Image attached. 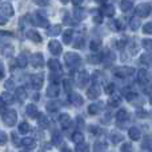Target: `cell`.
I'll return each mask as SVG.
<instances>
[{
    "mask_svg": "<svg viewBox=\"0 0 152 152\" xmlns=\"http://www.w3.org/2000/svg\"><path fill=\"white\" fill-rule=\"evenodd\" d=\"M1 119H3V123L8 127H13L18 121V113L16 111L13 110H4L3 111V115H1Z\"/></svg>",
    "mask_w": 152,
    "mask_h": 152,
    "instance_id": "cell-1",
    "label": "cell"
},
{
    "mask_svg": "<svg viewBox=\"0 0 152 152\" xmlns=\"http://www.w3.org/2000/svg\"><path fill=\"white\" fill-rule=\"evenodd\" d=\"M64 60H66V64L71 69L77 68L81 63V58L75 52H67L66 55H64Z\"/></svg>",
    "mask_w": 152,
    "mask_h": 152,
    "instance_id": "cell-2",
    "label": "cell"
},
{
    "mask_svg": "<svg viewBox=\"0 0 152 152\" xmlns=\"http://www.w3.org/2000/svg\"><path fill=\"white\" fill-rule=\"evenodd\" d=\"M134 72H135V69L132 67H119V68L115 69V75L121 79H126L128 76L134 75Z\"/></svg>",
    "mask_w": 152,
    "mask_h": 152,
    "instance_id": "cell-3",
    "label": "cell"
},
{
    "mask_svg": "<svg viewBox=\"0 0 152 152\" xmlns=\"http://www.w3.org/2000/svg\"><path fill=\"white\" fill-rule=\"evenodd\" d=\"M43 75H32L31 76V81H29V86L34 89H40L43 87Z\"/></svg>",
    "mask_w": 152,
    "mask_h": 152,
    "instance_id": "cell-4",
    "label": "cell"
},
{
    "mask_svg": "<svg viewBox=\"0 0 152 152\" xmlns=\"http://www.w3.org/2000/svg\"><path fill=\"white\" fill-rule=\"evenodd\" d=\"M89 83V74L87 71H80L77 74V86L80 88H84Z\"/></svg>",
    "mask_w": 152,
    "mask_h": 152,
    "instance_id": "cell-5",
    "label": "cell"
},
{
    "mask_svg": "<svg viewBox=\"0 0 152 152\" xmlns=\"http://www.w3.org/2000/svg\"><path fill=\"white\" fill-rule=\"evenodd\" d=\"M31 64L35 68H42L43 64H44V58H43L42 53H34L31 56Z\"/></svg>",
    "mask_w": 152,
    "mask_h": 152,
    "instance_id": "cell-6",
    "label": "cell"
},
{
    "mask_svg": "<svg viewBox=\"0 0 152 152\" xmlns=\"http://www.w3.org/2000/svg\"><path fill=\"white\" fill-rule=\"evenodd\" d=\"M48 50H50V52L52 53L53 56H58L61 53V45L59 42L52 40V42H50V44H48Z\"/></svg>",
    "mask_w": 152,
    "mask_h": 152,
    "instance_id": "cell-7",
    "label": "cell"
},
{
    "mask_svg": "<svg viewBox=\"0 0 152 152\" xmlns=\"http://www.w3.org/2000/svg\"><path fill=\"white\" fill-rule=\"evenodd\" d=\"M99 96H100V88H99V86L94 84L92 87H89V88L87 89V97H88V99L95 100V99H97Z\"/></svg>",
    "mask_w": 152,
    "mask_h": 152,
    "instance_id": "cell-8",
    "label": "cell"
},
{
    "mask_svg": "<svg viewBox=\"0 0 152 152\" xmlns=\"http://www.w3.org/2000/svg\"><path fill=\"white\" fill-rule=\"evenodd\" d=\"M150 12H151L150 4H140L139 7L136 8V15L139 16V18H145V16H148Z\"/></svg>",
    "mask_w": 152,
    "mask_h": 152,
    "instance_id": "cell-9",
    "label": "cell"
},
{
    "mask_svg": "<svg viewBox=\"0 0 152 152\" xmlns=\"http://www.w3.org/2000/svg\"><path fill=\"white\" fill-rule=\"evenodd\" d=\"M150 80V76H148V72L145 69H139L137 72V81H139L142 86H145Z\"/></svg>",
    "mask_w": 152,
    "mask_h": 152,
    "instance_id": "cell-10",
    "label": "cell"
},
{
    "mask_svg": "<svg viewBox=\"0 0 152 152\" xmlns=\"http://www.w3.org/2000/svg\"><path fill=\"white\" fill-rule=\"evenodd\" d=\"M26 112H27V115H28L31 119L39 118V111H37V108H36V105H35V104H28V105H27Z\"/></svg>",
    "mask_w": 152,
    "mask_h": 152,
    "instance_id": "cell-11",
    "label": "cell"
},
{
    "mask_svg": "<svg viewBox=\"0 0 152 152\" xmlns=\"http://www.w3.org/2000/svg\"><path fill=\"white\" fill-rule=\"evenodd\" d=\"M59 91H60V88H59L58 83L50 84V87L47 88V96H50V97H56V96L59 95Z\"/></svg>",
    "mask_w": 152,
    "mask_h": 152,
    "instance_id": "cell-12",
    "label": "cell"
},
{
    "mask_svg": "<svg viewBox=\"0 0 152 152\" xmlns=\"http://www.w3.org/2000/svg\"><path fill=\"white\" fill-rule=\"evenodd\" d=\"M48 67H50V69L52 72H59V74H61V64L59 63V60H56V59H51V60L48 61Z\"/></svg>",
    "mask_w": 152,
    "mask_h": 152,
    "instance_id": "cell-13",
    "label": "cell"
},
{
    "mask_svg": "<svg viewBox=\"0 0 152 152\" xmlns=\"http://www.w3.org/2000/svg\"><path fill=\"white\" fill-rule=\"evenodd\" d=\"M103 108V102H99V103H94L88 107V113L89 115H97V113L102 111Z\"/></svg>",
    "mask_w": 152,
    "mask_h": 152,
    "instance_id": "cell-14",
    "label": "cell"
},
{
    "mask_svg": "<svg viewBox=\"0 0 152 152\" xmlns=\"http://www.w3.org/2000/svg\"><path fill=\"white\" fill-rule=\"evenodd\" d=\"M15 97L18 102H24V100L27 99V92H26V88L24 87H19V88H16V92H15Z\"/></svg>",
    "mask_w": 152,
    "mask_h": 152,
    "instance_id": "cell-15",
    "label": "cell"
},
{
    "mask_svg": "<svg viewBox=\"0 0 152 152\" xmlns=\"http://www.w3.org/2000/svg\"><path fill=\"white\" fill-rule=\"evenodd\" d=\"M1 13H3V16H5V18H11V16L13 15L12 5L8 4V3H3L1 4Z\"/></svg>",
    "mask_w": 152,
    "mask_h": 152,
    "instance_id": "cell-16",
    "label": "cell"
},
{
    "mask_svg": "<svg viewBox=\"0 0 152 152\" xmlns=\"http://www.w3.org/2000/svg\"><path fill=\"white\" fill-rule=\"evenodd\" d=\"M59 121H60V124L64 127V128H68V127L72 124L71 116H69L68 113H61V115L59 116Z\"/></svg>",
    "mask_w": 152,
    "mask_h": 152,
    "instance_id": "cell-17",
    "label": "cell"
},
{
    "mask_svg": "<svg viewBox=\"0 0 152 152\" xmlns=\"http://www.w3.org/2000/svg\"><path fill=\"white\" fill-rule=\"evenodd\" d=\"M21 145H24L27 150H34L36 147V142L32 137H24V139H21Z\"/></svg>",
    "mask_w": 152,
    "mask_h": 152,
    "instance_id": "cell-18",
    "label": "cell"
},
{
    "mask_svg": "<svg viewBox=\"0 0 152 152\" xmlns=\"http://www.w3.org/2000/svg\"><path fill=\"white\" fill-rule=\"evenodd\" d=\"M69 99H71V103L74 105H76V107H80V105H83V103H84V99L80 96L79 94H71V96H69Z\"/></svg>",
    "mask_w": 152,
    "mask_h": 152,
    "instance_id": "cell-19",
    "label": "cell"
},
{
    "mask_svg": "<svg viewBox=\"0 0 152 152\" xmlns=\"http://www.w3.org/2000/svg\"><path fill=\"white\" fill-rule=\"evenodd\" d=\"M128 136L131 137L132 140H140V137H142V134H140L139 128H136V127H132V128L128 129Z\"/></svg>",
    "mask_w": 152,
    "mask_h": 152,
    "instance_id": "cell-20",
    "label": "cell"
},
{
    "mask_svg": "<svg viewBox=\"0 0 152 152\" xmlns=\"http://www.w3.org/2000/svg\"><path fill=\"white\" fill-rule=\"evenodd\" d=\"M108 103H110L111 107H118V105L121 103V96L118 94H112L110 97V100H108Z\"/></svg>",
    "mask_w": 152,
    "mask_h": 152,
    "instance_id": "cell-21",
    "label": "cell"
},
{
    "mask_svg": "<svg viewBox=\"0 0 152 152\" xmlns=\"http://www.w3.org/2000/svg\"><path fill=\"white\" fill-rule=\"evenodd\" d=\"M27 37H28V39H31L32 42H35V43H40V42H42V36H40L36 31H32V29L27 32Z\"/></svg>",
    "mask_w": 152,
    "mask_h": 152,
    "instance_id": "cell-22",
    "label": "cell"
},
{
    "mask_svg": "<svg viewBox=\"0 0 152 152\" xmlns=\"http://www.w3.org/2000/svg\"><path fill=\"white\" fill-rule=\"evenodd\" d=\"M110 139H111V142H112L113 144H118V143L123 142L124 136L121 134H119V132H112V134L110 135Z\"/></svg>",
    "mask_w": 152,
    "mask_h": 152,
    "instance_id": "cell-23",
    "label": "cell"
},
{
    "mask_svg": "<svg viewBox=\"0 0 152 152\" xmlns=\"http://www.w3.org/2000/svg\"><path fill=\"white\" fill-rule=\"evenodd\" d=\"M37 119H39V127L40 128H48V126H50V120H48L47 116L43 115V113H40Z\"/></svg>",
    "mask_w": 152,
    "mask_h": 152,
    "instance_id": "cell-24",
    "label": "cell"
},
{
    "mask_svg": "<svg viewBox=\"0 0 152 152\" xmlns=\"http://www.w3.org/2000/svg\"><path fill=\"white\" fill-rule=\"evenodd\" d=\"M116 119H118V121H126L129 119V113L126 110H120L116 113Z\"/></svg>",
    "mask_w": 152,
    "mask_h": 152,
    "instance_id": "cell-25",
    "label": "cell"
},
{
    "mask_svg": "<svg viewBox=\"0 0 152 152\" xmlns=\"http://www.w3.org/2000/svg\"><path fill=\"white\" fill-rule=\"evenodd\" d=\"M27 63H28V60H27L26 53H20V55L18 56V59H16V64H18L20 68H24V67L27 66Z\"/></svg>",
    "mask_w": 152,
    "mask_h": 152,
    "instance_id": "cell-26",
    "label": "cell"
},
{
    "mask_svg": "<svg viewBox=\"0 0 152 152\" xmlns=\"http://www.w3.org/2000/svg\"><path fill=\"white\" fill-rule=\"evenodd\" d=\"M72 142L75 144H80V143H84V135L81 132H74L72 134Z\"/></svg>",
    "mask_w": 152,
    "mask_h": 152,
    "instance_id": "cell-27",
    "label": "cell"
},
{
    "mask_svg": "<svg viewBox=\"0 0 152 152\" xmlns=\"http://www.w3.org/2000/svg\"><path fill=\"white\" fill-rule=\"evenodd\" d=\"M1 100H3V104H12L13 96L10 94V92H3L1 94Z\"/></svg>",
    "mask_w": 152,
    "mask_h": 152,
    "instance_id": "cell-28",
    "label": "cell"
},
{
    "mask_svg": "<svg viewBox=\"0 0 152 152\" xmlns=\"http://www.w3.org/2000/svg\"><path fill=\"white\" fill-rule=\"evenodd\" d=\"M29 129H31V127H29V124L27 123V121H21V123L19 124V132H20L21 135L28 134Z\"/></svg>",
    "mask_w": 152,
    "mask_h": 152,
    "instance_id": "cell-29",
    "label": "cell"
},
{
    "mask_svg": "<svg viewBox=\"0 0 152 152\" xmlns=\"http://www.w3.org/2000/svg\"><path fill=\"white\" fill-rule=\"evenodd\" d=\"M102 12L104 13L105 16H113L115 15V8H113V5H104V7H103V10H102Z\"/></svg>",
    "mask_w": 152,
    "mask_h": 152,
    "instance_id": "cell-30",
    "label": "cell"
},
{
    "mask_svg": "<svg viewBox=\"0 0 152 152\" xmlns=\"http://www.w3.org/2000/svg\"><path fill=\"white\" fill-rule=\"evenodd\" d=\"M140 59H142L143 64H145V66H148V67H152V53H144Z\"/></svg>",
    "mask_w": 152,
    "mask_h": 152,
    "instance_id": "cell-31",
    "label": "cell"
},
{
    "mask_svg": "<svg viewBox=\"0 0 152 152\" xmlns=\"http://www.w3.org/2000/svg\"><path fill=\"white\" fill-rule=\"evenodd\" d=\"M107 147H108V145L105 144V143L97 142V143H95L94 150H95V152H105V151H107Z\"/></svg>",
    "mask_w": 152,
    "mask_h": 152,
    "instance_id": "cell-32",
    "label": "cell"
},
{
    "mask_svg": "<svg viewBox=\"0 0 152 152\" xmlns=\"http://www.w3.org/2000/svg\"><path fill=\"white\" fill-rule=\"evenodd\" d=\"M72 35H74V31L72 29H67L63 35V42L64 44H69L71 43V39H72Z\"/></svg>",
    "mask_w": 152,
    "mask_h": 152,
    "instance_id": "cell-33",
    "label": "cell"
},
{
    "mask_svg": "<svg viewBox=\"0 0 152 152\" xmlns=\"http://www.w3.org/2000/svg\"><path fill=\"white\" fill-rule=\"evenodd\" d=\"M60 32H61V27L60 26H53V27H51V28L48 29V35H50V36H58Z\"/></svg>",
    "mask_w": 152,
    "mask_h": 152,
    "instance_id": "cell-34",
    "label": "cell"
},
{
    "mask_svg": "<svg viewBox=\"0 0 152 152\" xmlns=\"http://www.w3.org/2000/svg\"><path fill=\"white\" fill-rule=\"evenodd\" d=\"M59 107H60V103L59 102H51L47 104V110L50 111V112H56V111L59 110Z\"/></svg>",
    "mask_w": 152,
    "mask_h": 152,
    "instance_id": "cell-35",
    "label": "cell"
},
{
    "mask_svg": "<svg viewBox=\"0 0 152 152\" xmlns=\"http://www.w3.org/2000/svg\"><path fill=\"white\" fill-rule=\"evenodd\" d=\"M120 7H121V10H123L124 12H127L128 10H131L132 8V1L131 0H123L121 4H120Z\"/></svg>",
    "mask_w": 152,
    "mask_h": 152,
    "instance_id": "cell-36",
    "label": "cell"
},
{
    "mask_svg": "<svg viewBox=\"0 0 152 152\" xmlns=\"http://www.w3.org/2000/svg\"><path fill=\"white\" fill-rule=\"evenodd\" d=\"M142 45H143V48H144V50L152 52V39H144L142 42Z\"/></svg>",
    "mask_w": 152,
    "mask_h": 152,
    "instance_id": "cell-37",
    "label": "cell"
},
{
    "mask_svg": "<svg viewBox=\"0 0 152 152\" xmlns=\"http://www.w3.org/2000/svg\"><path fill=\"white\" fill-rule=\"evenodd\" d=\"M129 27H131L132 29H137L140 27V20L139 18H132L131 21H129Z\"/></svg>",
    "mask_w": 152,
    "mask_h": 152,
    "instance_id": "cell-38",
    "label": "cell"
},
{
    "mask_svg": "<svg viewBox=\"0 0 152 152\" xmlns=\"http://www.w3.org/2000/svg\"><path fill=\"white\" fill-rule=\"evenodd\" d=\"M12 53H13V47L12 45H4V48H3V55L7 56V58H10Z\"/></svg>",
    "mask_w": 152,
    "mask_h": 152,
    "instance_id": "cell-39",
    "label": "cell"
},
{
    "mask_svg": "<svg viewBox=\"0 0 152 152\" xmlns=\"http://www.w3.org/2000/svg\"><path fill=\"white\" fill-rule=\"evenodd\" d=\"M100 45H102V42H100V40H92L91 44H89V48H91L92 51H99Z\"/></svg>",
    "mask_w": 152,
    "mask_h": 152,
    "instance_id": "cell-40",
    "label": "cell"
},
{
    "mask_svg": "<svg viewBox=\"0 0 152 152\" xmlns=\"http://www.w3.org/2000/svg\"><path fill=\"white\" fill-rule=\"evenodd\" d=\"M61 135L59 134V132H55V134L52 135V142H53V144H56V145H59L61 143Z\"/></svg>",
    "mask_w": 152,
    "mask_h": 152,
    "instance_id": "cell-41",
    "label": "cell"
},
{
    "mask_svg": "<svg viewBox=\"0 0 152 152\" xmlns=\"http://www.w3.org/2000/svg\"><path fill=\"white\" fill-rule=\"evenodd\" d=\"M63 87H64V92H66V94H71L72 92V86H71V81L69 80H64Z\"/></svg>",
    "mask_w": 152,
    "mask_h": 152,
    "instance_id": "cell-42",
    "label": "cell"
},
{
    "mask_svg": "<svg viewBox=\"0 0 152 152\" xmlns=\"http://www.w3.org/2000/svg\"><path fill=\"white\" fill-rule=\"evenodd\" d=\"M89 151V147L84 143H80V144L76 145V152H88Z\"/></svg>",
    "mask_w": 152,
    "mask_h": 152,
    "instance_id": "cell-43",
    "label": "cell"
},
{
    "mask_svg": "<svg viewBox=\"0 0 152 152\" xmlns=\"http://www.w3.org/2000/svg\"><path fill=\"white\" fill-rule=\"evenodd\" d=\"M84 16H86V13H84L83 10H80V8H75V18L77 19V20L84 19Z\"/></svg>",
    "mask_w": 152,
    "mask_h": 152,
    "instance_id": "cell-44",
    "label": "cell"
},
{
    "mask_svg": "<svg viewBox=\"0 0 152 152\" xmlns=\"http://www.w3.org/2000/svg\"><path fill=\"white\" fill-rule=\"evenodd\" d=\"M89 63H91V64H97V63H100V61H102L103 60V58H102V56H99V55H96V56H89Z\"/></svg>",
    "mask_w": 152,
    "mask_h": 152,
    "instance_id": "cell-45",
    "label": "cell"
},
{
    "mask_svg": "<svg viewBox=\"0 0 152 152\" xmlns=\"http://www.w3.org/2000/svg\"><path fill=\"white\" fill-rule=\"evenodd\" d=\"M121 152H134V147L131 143H126L124 145H121Z\"/></svg>",
    "mask_w": 152,
    "mask_h": 152,
    "instance_id": "cell-46",
    "label": "cell"
},
{
    "mask_svg": "<svg viewBox=\"0 0 152 152\" xmlns=\"http://www.w3.org/2000/svg\"><path fill=\"white\" fill-rule=\"evenodd\" d=\"M105 94H108V95H112L113 92H115V86H113L112 83H110V84H107L105 86Z\"/></svg>",
    "mask_w": 152,
    "mask_h": 152,
    "instance_id": "cell-47",
    "label": "cell"
},
{
    "mask_svg": "<svg viewBox=\"0 0 152 152\" xmlns=\"http://www.w3.org/2000/svg\"><path fill=\"white\" fill-rule=\"evenodd\" d=\"M83 44H84V39L81 36H79V37H76L75 39V48H81L83 47Z\"/></svg>",
    "mask_w": 152,
    "mask_h": 152,
    "instance_id": "cell-48",
    "label": "cell"
},
{
    "mask_svg": "<svg viewBox=\"0 0 152 152\" xmlns=\"http://www.w3.org/2000/svg\"><path fill=\"white\" fill-rule=\"evenodd\" d=\"M89 131H91L94 135H100V134L103 132L100 127H95V126H91V127H89Z\"/></svg>",
    "mask_w": 152,
    "mask_h": 152,
    "instance_id": "cell-49",
    "label": "cell"
},
{
    "mask_svg": "<svg viewBox=\"0 0 152 152\" xmlns=\"http://www.w3.org/2000/svg\"><path fill=\"white\" fill-rule=\"evenodd\" d=\"M136 115L139 116V118H143V119H145V118H148V112L147 111H144V110H137L136 111Z\"/></svg>",
    "mask_w": 152,
    "mask_h": 152,
    "instance_id": "cell-50",
    "label": "cell"
},
{
    "mask_svg": "<svg viewBox=\"0 0 152 152\" xmlns=\"http://www.w3.org/2000/svg\"><path fill=\"white\" fill-rule=\"evenodd\" d=\"M143 32H144V34H152V23L145 24L144 28H143Z\"/></svg>",
    "mask_w": 152,
    "mask_h": 152,
    "instance_id": "cell-51",
    "label": "cell"
},
{
    "mask_svg": "<svg viewBox=\"0 0 152 152\" xmlns=\"http://www.w3.org/2000/svg\"><path fill=\"white\" fill-rule=\"evenodd\" d=\"M4 87H5L7 89H12L13 87H15V83H13V80H7V81L4 83Z\"/></svg>",
    "mask_w": 152,
    "mask_h": 152,
    "instance_id": "cell-52",
    "label": "cell"
},
{
    "mask_svg": "<svg viewBox=\"0 0 152 152\" xmlns=\"http://www.w3.org/2000/svg\"><path fill=\"white\" fill-rule=\"evenodd\" d=\"M0 137H1V142H0V144L4 145L5 143H7V134H5V132H1V134H0Z\"/></svg>",
    "mask_w": 152,
    "mask_h": 152,
    "instance_id": "cell-53",
    "label": "cell"
},
{
    "mask_svg": "<svg viewBox=\"0 0 152 152\" xmlns=\"http://www.w3.org/2000/svg\"><path fill=\"white\" fill-rule=\"evenodd\" d=\"M147 94H148V96H150V102L152 103V84L147 88Z\"/></svg>",
    "mask_w": 152,
    "mask_h": 152,
    "instance_id": "cell-54",
    "label": "cell"
},
{
    "mask_svg": "<svg viewBox=\"0 0 152 152\" xmlns=\"http://www.w3.org/2000/svg\"><path fill=\"white\" fill-rule=\"evenodd\" d=\"M34 1L36 3V4H40V5H45L48 3L47 0H34Z\"/></svg>",
    "mask_w": 152,
    "mask_h": 152,
    "instance_id": "cell-55",
    "label": "cell"
},
{
    "mask_svg": "<svg viewBox=\"0 0 152 152\" xmlns=\"http://www.w3.org/2000/svg\"><path fill=\"white\" fill-rule=\"evenodd\" d=\"M72 1H74V4H75V5H79L81 1H83V0H72Z\"/></svg>",
    "mask_w": 152,
    "mask_h": 152,
    "instance_id": "cell-56",
    "label": "cell"
},
{
    "mask_svg": "<svg viewBox=\"0 0 152 152\" xmlns=\"http://www.w3.org/2000/svg\"><path fill=\"white\" fill-rule=\"evenodd\" d=\"M61 152H72L71 150H69V148H67V147H64L63 150H61Z\"/></svg>",
    "mask_w": 152,
    "mask_h": 152,
    "instance_id": "cell-57",
    "label": "cell"
},
{
    "mask_svg": "<svg viewBox=\"0 0 152 152\" xmlns=\"http://www.w3.org/2000/svg\"><path fill=\"white\" fill-rule=\"evenodd\" d=\"M60 1H61V3H64V4H66V3L68 1V0H60Z\"/></svg>",
    "mask_w": 152,
    "mask_h": 152,
    "instance_id": "cell-58",
    "label": "cell"
},
{
    "mask_svg": "<svg viewBox=\"0 0 152 152\" xmlns=\"http://www.w3.org/2000/svg\"><path fill=\"white\" fill-rule=\"evenodd\" d=\"M96 1H99V3H104L105 0H96Z\"/></svg>",
    "mask_w": 152,
    "mask_h": 152,
    "instance_id": "cell-59",
    "label": "cell"
},
{
    "mask_svg": "<svg viewBox=\"0 0 152 152\" xmlns=\"http://www.w3.org/2000/svg\"><path fill=\"white\" fill-rule=\"evenodd\" d=\"M23 152H31V150H28V151H23Z\"/></svg>",
    "mask_w": 152,
    "mask_h": 152,
    "instance_id": "cell-60",
    "label": "cell"
}]
</instances>
